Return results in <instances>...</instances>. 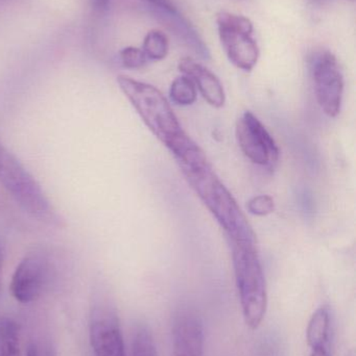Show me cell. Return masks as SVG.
<instances>
[{
	"instance_id": "18",
	"label": "cell",
	"mask_w": 356,
	"mask_h": 356,
	"mask_svg": "<svg viewBox=\"0 0 356 356\" xmlns=\"http://www.w3.org/2000/svg\"><path fill=\"white\" fill-rule=\"evenodd\" d=\"M121 60L125 68L139 69L146 66L148 60L144 54V50L129 46V47L123 48L121 50Z\"/></svg>"
},
{
	"instance_id": "14",
	"label": "cell",
	"mask_w": 356,
	"mask_h": 356,
	"mask_svg": "<svg viewBox=\"0 0 356 356\" xmlns=\"http://www.w3.org/2000/svg\"><path fill=\"white\" fill-rule=\"evenodd\" d=\"M131 356H159L153 332L146 323L137 324L134 328Z\"/></svg>"
},
{
	"instance_id": "13",
	"label": "cell",
	"mask_w": 356,
	"mask_h": 356,
	"mask_svg": "<svg viewBox=\"0 0 356 356\" xmlns=\"http://www.w3.org/2000/svg\"><path fill=\"white\" fill-rule=\"evenodd\" d=\"M332 319L330 309L321 307L313 314L307 328V341L309 348L332 346Z\"/></svg>"
},
{
	"instance_id": "17",
	"label": "cell",
	"mask_w": 356,
	"mask_h": 356,
	"mask_svg": "<svg viewBox=\"0 0 356 356\" xmlns=\"http://www.w3.org/2000/svg\"><path fill=\"white\" fill-rule=\"evenodd\" d=\"M169 96L178 106H192L196 102V96H198L196 85L189 77L185 75L177 77L171 83Z\"/></svg>"
},
{
	"instance_id": "24",
	"label": "cell",
	"mask_w": 356,
	"mask_h": 356,
	"mask_svg": "<svg viewBox=\"0 0 356 356\" xmlns=\"http://www.w3.org/2000/svg\"><path fill=\"white\" fill-rule=\"evenodd\" d=\"M314 2H316V3H321V2H323L324 0H313Z\"/></svg>"
},
{
	"instance_id": "22",
	"label": "cell",
	"mask_w": 356,
	"mask_h": 356,
	"mask_svg": "<svg viewBox=\"0 0 356 356\" xmlns=\"http://www.w3.org/2000/svg\"><path fill=\"white\" fill-rule=\"evenodd\" d=\"M309 356H332V346H321L311 348Z\"/></svg>"
},
{
	"instance_id": "1",
	"label": "cell",
	"mask_w": 356,
	"mask_h": 356,
	"mask_svg": "<svg viewBox=\"0 0 356 356\" xmlns=\"http://www.w3.org/2000/svg\"><path fill=\"white\" fill-rule=\"evenodd\" d=\"M180 170L205 207L233 242L256 244V236L233 195L226 188L206 154L194 142L173 156Z\"/></svg>"
},
{
	"instance_id": "23",
	"label": "cell",
	"mask_w": 356,
	"mask_h": 356,
	"mask_svg": "<svg viewBox=\"0 0 356 356\" xmlns=\"http://www.w3.org/2000/svg\"><path fill=\"white\" fill-rule=\"evenodd\" d=\"M1 267H2V252H1V249H0V272H1Z\"/></svg>"
},
{
	"instance_id": "11",
	"label": "cell",
	"mask_w": 356,
	"mask_h": 356,
	"mask_svg": "<svg viewBox=\"0 0 356 356\" xmlns=\"http://www.w3.org/2000/svg\"><path fill=\"white\" fill-rule=\"evenodd\" d=\"M157 18L175 33L194 54L203 58H209V51L196 29L178 10L171 0H146Z\"/></svg>"
},
{
	"instance_id": "10",
	"label": "cell",
	"mask_w": 356,
	"mask_h": 356,
	"mask_svg": "<svg viewBox=\"0 0 356 356\" xmlns=\"http://www.w3.org/2000/svg\"><path fill=\"white\" fill-rule=\"evenodd\" d=\"M47 277L46 261L39 255L24 257L15 270L10 282L13 297L20 303H29L39 298Z\"/></svg>"
},
{
	"instance_id": "15",
	"label": "cell",
	"mask_w": 356,
	"mask_h": 356,
	"mask_svg": "<svg viewBox=\"0 0 356 356\" xmlns=\"http://www.w3.org/2000/svg\"><path fill=\"white\" fill-rule=\"evenodd\" d=\"M0 356H21L19 328L14 321H0Z\"/></svg>"
},
{
	"instance_id": "8",
	"label": "cell",
	"mask_w": 356,
	"mask_h": 356,
	"mask_svg": "<svg viewBox=\"0 0 356 356\" xmlns=\"http://www.w3.org/2000/svg\"><path fill=\"white\" fill-rule=\"evenodd\" d=\"M89 337L94 356H127L116 312L106 303H98L90 313Z\"/></svg>"
},
{
	"instance_id": "12",
	"label": "cell",
	"mask_w": 356,
	"mask_h": 356,
	"mask_svg": "<svg viewBox=\"0 0 356 356\" xmlns=\"http://www.w3.org/2000/svg\"><path fill=\"white\" fill-rule=\"evenodd\" d=\"M179 70L198 86L199 91L211 106L223 108L226 102L225 91L215 73L190 58L180 60Z\"/></svg>"
},
{
	"instance_id": "3",
	"label": "cell",
	"mask_w": 356,
	"mask_h": 356,
	"mask_svg": "<svg viewBox=\"0 0 356 356\" xmlns=\"http://www.w3.org/2000/svg\"><path fill=\"white\" fill-rule=\"evenodd\" d=\"M232 259L242 317L250 330L261 325L268 309V292L263 265L252 243H232Z\"/></svg>"
},
{
	"instance_id": "7",
	"label": "cell",
	"mask_w": 356,
	"mask_h": 356,
	"mask_svg": "<svg viewBox=\"0 0 356 356\" xmlns=\"http://www.w3.org/2000/svg\"><path fill=\"white\" fill-rule=\"evenodd\" d=\"M236 139L245 156L259 166H272L279 159V148L271 134L253 113L245 112L236 123Z\"/></svg>"
},
{
	"instance_id": "9",
	"label": "cell",
	"mask_w": 356,
	"mask_h": 356,
	"mask_svg": "<svg viewBox=\"0 0 356 356\" xmlns=\"http://www.w3.org/2000/svg\"><path fill=\"white\" fill-rule=\"evenodd\" d=\"M173 356H204V325L196 312L181 309L173 318Z\"/></svg>"
},
{
	"instance_id": "6",
	"label": "cell",
	"mask_w": 356,
	"mask_h": 356,
	"mask_svg": "<svg viewBox=\"0 0 356 356\" xmlns=\"http://www.w3.org/2000/svg\"><path fill=\"white\" fill-rule=\"evenodd\" d=\"M309 67L318 104L328 117L334 118L340 114L344 94V76L338 58L327 50L314 52Z\"/></svg>"
},
{
	"instance_id": "19",
	"label": "cell",
	"mask_w": 356,
	"mask_h": 356,
	"mask_svg": "<svg viewBox=\"0 0 356 356\" xmlns=\"http://www.w3.org/2000/svg\"><path fill=\"white\" fill-rule=\"evenodd\" d=\"M247 209L252 215L263 217L273 213L275 203L274 199L269 195H259L249 200Z\"/></svg>"
},
{
	"instance_id": "25",
	"label": "cell",
	"mask_w": 356,
	"mask_h": 356,
	"mask_svg": "<svg viewBox=\"0 0 356 356\" xmlns=\"http://www.w3.org/2000/svg\"><path fill=\"white\" fill-rule=\"evenodd\" d=\"M351 1H353V0H351Z\"/></svg>"
},
{
	"instance_id": "4",
	"label": "cell",
	"mask_w": 356,
	"mask_h": 356,
	"mask_svg": "<svg viewBox=\"0 0 356 356\" xmlns=\"http://www.w3.org/2000/svg\"><path fill=\"white\" fill-rule=\"evenodd\" d=\"M0 182L10 196L31 215L52 219V207L41 186L6 147L0 144Z\"/></svg>"
},
{
	"instance_id": "20",
	"label": "cell",
	"mask_w": 356,
	"mask_h": 356,
	"mask_svg": "<svg viewBox=\"0 0 356 356\" xmlns=\"http://www.w3.org/2000/svg\"><path fill=\"white\" fill-rule=\"evenodd\" d=\"M25 356H56V353L49 340L39 337L29 341Z\"/></svg>"
},
{
	"instance_id": "5",
	"label": "cell",
	"mask_w": 356,
	"mask_h": 356,
	"mask_svg": "<svg viewBox=\"0 0 356 356\" xmlns=\"http://www.w3.org/2000/svg\"><path fill=\"white\" fill-rule=\"evenodd\" d=\"M217 23L222 45L230 62L242 70H252L258 62L259 47L253 38L254 27L250 19L223 10L217 15Z\"/></svg>"
},
{
	"instance_id": "21",
	"label": "cell",
	"mask_w": 356,
	"mask_h": 356,
	"mask_svg": "<svg viewBox=\"0 0 356 356\" xmlns=\"http://www.w3.org/2000/svg\"><path fill=\"white\" fill-rule=\"evenodd\" d=\"M111 0H89L92 10L98 14H104L109 10Z\"/></svg>"
},
{
	"instance_id": "16",
	"label": "cell",
	"mask_w": 356,
	"mask_h": 356,
	"mask_svg": "<svg viewBox=\"0 0 356 356\" xmlns=\"http://www.w3.org/2000/svg\"><path fill=\"white\" fill-rule=\"evenodd\" d=\"M142 50L148 60H161L167 58L169 50V42L167 35L158 29L148 31L144 38Z\"/></svg>"
},
{
	"instance_id": "2",
	"label": "cell",
	"mask_w": 356,
	"mask_h": 356,
	"mask_svg": "<svg viewBox=\"0 0 356 356\" xmlns=\"http://www.w3.org/2000/svg\"><path fill=\"white\" fill-rule=\"evenodd\" d=\"M117 83L146 127L173 156L194 142L182 129L167 98L156 87L125 75H119Z\"/></svg>"
}]
</instances>
